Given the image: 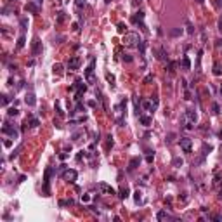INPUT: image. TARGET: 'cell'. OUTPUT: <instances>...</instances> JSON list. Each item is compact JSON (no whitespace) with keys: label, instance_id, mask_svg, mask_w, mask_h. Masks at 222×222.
Wrapping results in <instances>:
<instances>
[{"label":"cell","instance_id":"obj_5","mask_svg":"<svg viewBox=\"0 0 222 222\" xmlns=\"http://www.w3.org/2000/svg\"><path fill=\"white\" fill-rule=\"evenodd\" d=\"M51 175H52V168H47V170H45V177H43V194H45V196L51 194V189H49Z\"/></svg>","mask_w":222,"mask_h":222},{"label":"cell","instance_id":"obj_13","mask_svg":"<svg viewBox=\"0 0 222 222\" xmlns=\"http://www.w3.org/2000/svg\"><path fill=\"white\" fill-rule=\"evenodd\" d=\"M25 102H26L28 106H35V104H37V99H35V94H33V92H28V94L25 96Z\"/></svg>","mask_w":222,"mask_h":222},{"label":"cell","instance_id":"obj_9","mask_svg":"<svg viewBox=\"0 0 222 222\" xmlns=\"http://www.w3.org/2000/svg\"><path fill=\"white\" fill-rule=\"evenodd\" d=\"M80 64H82V59H80L78 56H73V57L68 61V70L75 71V70H78V68H80Z\"/></svg>","mask_w":222,"mask_h":222},{"label":"cell","instance_id":"obj_11","mask_svg":"<svg viewBox=\"0 0 222 222\" xmlns=\"http://www.w3.org/2000/svg\"><path fill=\"white\" fill-rule=\"evenodd\" d=\"M181 148L184 153H191V148H193V142L189 137H181Z\"/></svg>","mask_w":222,"mask_h":222},{"label":"cell","instance_id":"obj_51","mask_svg":"<svg viewBox=\"0 0 222 222\" xmlns=\"http://www.w3.org/2000/svg\"><path fill=\"white\" fill-rule=\"evenodd\" d=\"M219 92H220V96H222V85H220V88H219Z\"/></svg>","mask_w":222,"mask_h":222},{"label":"cell","instance_id":"obj_35","mask_svg":"<svg viewBox=\"0 0 222 222\" xmlns=\"http://www.w3.org/2000/svg\"><path fill=\"white\" fill-rule=\"evenodd\" d=\"M181 33H182V28H175V30H172V31H170V35H172V37H179Z\"/></svg>","mask_w":222,"mask_h":222},{"label":"cell","instance_id":"obj_7","mask_svg":"<svg viewBox=\"0 0 222 222\" xmlns=\"http://www.w3.org/2000/svg\"><path fill=\"white\" fill-rule=\"evenodd\" d=\"M2 132H4V134H9L12 139H17V136H19L17 128H16V127H11L9 123H4V127H2Z\"/></svg>","mask_w":222,"mask_h":222},{"label":"cell","instance_id":"obj_41","mask_svg":"<svg viewBox=\"0 0 222 222\" xmlns=\"http://www.w3.org/2000/svg\"><path fill=\"white\" fill-rule=\"evenodd\" d=\"M212 109H213V113H215V115H219V113H220V111H219L220 108H219V104H217V102H213V106H212Z\"/></svg>","mask_w":222,"mask_h":222},{"label":"cell","instance_id":"obj_46","mask_svg":"<svg viewBox=\"0 0 222 222\" xmlns=\"http://www.w3.org/2000/svg\"><path fill=\"white\" fill-rule=\"evenodd\" d=\"M88 106H90V108H96L97 102H96V101H88Z\"/></svg>","mask_w":222,"mask_h":222},{"label":"cell","instance_id":"obj_27","mask_svg":"<svg viewBox=\"0 0 222 222\" xmlns=\"http://www.w3.org/2000/svg\"><path fill=\"white\" fill-rule=\"evenodd\" d=\"M186 28H187V33H189V35L194 33V26L191 25V21H187V19H186Z\"/></svg>","mask_w":222,"mask_h":222},{"label":"cell","instance_id":"obj_4","mask_svg":"<svg viewBox=\"0 0 222 222\" xmlns=\"http://www.w3.org/2000/svg\"><path fill=\"white\" fill-rule=\"evenodd\" d=\"M61 175H62V179H64V181H68V182H75V181H76V177H78L76 170H73V168H66Z\"/></svg>","mask_w":222,"mask_h":222},{"label":"cell","instance_id":"obj_22","mask_svg":"<svg viewBox=\"0 0 222 222\" xmlns=\"http://www.w3.org/2000/svg\"><path fill=\"white\" fill-rule=\"evenodd\" d=\"M64 19H66V12H62V11H59V12H57V17H56V21H57V25H61V23H64Z\"/></svg>","mask_w":222,"mask_h":222},{"label":"cell","instance_id":"obj_3","mask_svg":"<svg viewBox=\"0 0 222 222\" xmlns=\"http://www.w3.org/2000/svg\"><path fill=\"white\" fill-rule=\"evenodd\" d=\"M94 68H96V59H90V62H88L87 70H85V80L88 83H94Z\"/></svg>","mask_w":222,"mask_h":222},{"label":"cell","instance_id":"obj_23","mask_svg":"<svg viewBox=\"0 0 222 222\" xmlns=\"http://www.w3.org/2000/svg\"><path fill=\"white\" fill-rule=\"evenodd\" d=\"M128 193H130V189H128L127 186H123V187L120 189V198H122V199H125V198L128 196Z\"/></svg>","mask_w":222,"mask_h":222},{"label":"cell","instance_id":"obj_26","mask_svg":"<svg viewBox=\"0 0 222 222\" xmlns=\"http://www.w3.org/2000/svg\"><path fill=\"white\" fill-rule=\"evenodd\" d=\"M92 199V194L90 193H87V194H82V203H88Z\"/></svg>","mask_w":222,"mask_h":222},{"label":"cell","instance_id":"obj_10","mask_svg":"<svg viewBox=\"0 0 222 222\" xmlns=\"http://www.w3.org/2000/svg\"><path fill=\"white\" fill-rule=\"evenodd\" d=\"M132 21H134L136 25H141V28L146 31V26H144V12H141V11H139V12H136L134 16H132Z\"/></svg>","mask_w":222,"mask_h":222},{"label":"cell","instance_id":"obj_40","mask_svg":"<svg viewBox=\"0 0 222 222\" xmlns=\"http://www.w3.org/2000/svg\"><path fill=\"white\" fill-rule=\"evenodd\" d=\"M2 97H4V99H2V104H4V106H7V104H9V101H11V97H9L7 94H4Z\"/></svg>","mask_w":222,"mask_h":222},{"label":"cell","instance_id":"obj_28","mask_svg":"<svg viewBox=\"0 0 222 222\" xmlns=\"http://www.w3.org/2000/svg\"><path fill=\"white\" fill-rule=\"evenodd\" d=\"M175 66H177V64H175L173 61H170V62H168V73H170V75H173V73H175Z\"/></svg>","mask_w":222,"mask_h":222},{"label":"cell","instance_id":"obj_32","mask_svg":"<svg viewBox=\"0 0 222 222\" xmlns=\"http://www.w3.org/2000/svg\"><path fill=\"white\" fill-rule=\"evenodd\" d=\"M182 163H184V162H182V158H173V162H172V165H173V167H182Z\"/></svg>","mask_w":222,"mask_h":222},{"label":"cell","instance_id":"obj_29","mask_svg":"<svg viewBox=\"0 0 222 222\" xmlns=\"http://www.w3.org/2000/svg\"><path fill=\"white\" fill-rule=\"evenodd\" d=\"M85 156H87V151H83V149H82V151H80V153L76 154V162H82V160H83Z\"/></svg>","mask_w":222,"mask_h":222},{"label":"cell","instance_id":"obj_8","mask_svg":"<svg viewBox=\"0 0 222 222\" xmlns=\"http://www.w3.org/2000/svg\"><path fill=\"white\" fill-rule=\"evenodd\" d=\"M212 186H213V189L217 191L219 198H222V179H220V175H219V173H215V177H213V182H212Z\"/></svg>","mask_w":222,"mask_h":222},{"label":"cell","instance_id":"obj_49","mask_svg":"<svg viewBox=\"0 0 222 222\" xmlns=\"http://www.w3.org/2000/svg\"><path fill=\"white\" fill-rule=\"evenodd\" d=\"M219 28H220V31H222V17H220V21H219Z\"/></svg>","mask_w":222,"mask_h":222},{"label":"cell","instance_id":"obj_19","mask_svg":"<svg viewBox=\"0 0 222 222\" xmlns=\"http://www.w3.org/2000/svg\"><path fill=\"white\" fill-rule=\"evenodd\" d=\"M134 199H136V203H137V205H142V203H144V196H142V191H139V189H137V191H136V196H134Z\"/></svg>","mask_w":222,"mask_h":222},{"label":"cell","instance_id":"obj_53","mask_svg":"<svg viewBox=\"0 0 222 222\" xmlns=\"http://www.w3.org/2000/svg\"><path fill=\"white\" fill-rule=\"evenodd\" d=\"M56 2H62V0H56Z\"/></svg>","mask_w":222,"mask_h":222},{"label":"cell","instance_id":"obj_1","mask_svg":"<svg viewBox=\"0 0 222 222\" xmlns=\"http://www.w3.org/2000/svg\"><path fill=\"white\" fill-rule=\"evenodd\" d=\"M123 43H125L127 47H139V43H141L139 33H134V31L125 33V35H123Z\"/></svg>","mask_w":222,"mask_h":222},{"label":"cell","instance_id":"obj_33","mask_svg":"<svg viewBox=\"0 0 222 222\" xmlns=\"http://www.w3.org/2000/svg\"><path fill=\"white\" fill-rule=\"evenodd\" d=\"M73 203H75V201H73L71 198H70V199H61V201H59L61 207H64V205H73Z\"/></svg>","mask_w":222,"mask_h":222},{"label":"cell","instance_id":"obj_43","mask_svg":"<svg viewBox=\"0 0 222 222\" xmlns=\"http://www.w3.org/2000/svg\"><path fill=\"white\" fill-rule=\"evenodd\" d=\"M4 146H5V148H11V146H12V141H11V139H5V141H4Z\"/></svg>","mask_w":222,"mask_h":222},{"label":"cell","instance_id":"obj_50","mask_svg":"<svg viewBox=\"0 0 222 222\" xmlns=\"http://www.w3.org/2000/svg\"><path fill=\"white\" fill-rule=\"evenodd\" d=\"M219 137H220V139H222V130H220V132H219Z\"/></svg>","mask_w":222,"mask_h":222},{"label":"cell","instance_id":"obj_38","mask_svg":"<svg viewBox=\"0 0 222 222\" xmlns=\"http://www.w3.org/2000/svg\"><path fill=\"white\" fill-rule=\"evenodd\" d=\"M173 139H175V134H173V132H170V134L167 136V142L170 144V142H173Z\"/></svg>","mask_w":222,"mask_h":222},{"label":"cell","instance_id":"obj_25","mask_svg":"<svg viewBox=\"0 0 222 222\" xmlns=\"http://www.w3.org/2000/svg\"><path fill=\"white\" fill-rule=\"evenodd\" d=\"M25 42H26L25 35H21V37H19V40H17V45H16V47H17V49H23V47H25Z\"/></svg>","mask_w":222,"mask_h":222},{"label":"cell","instance_id":"obj_6","mask_svg":"<svg viewBox=\"0 0 222 222\" xmlns=\"http://www.w3.org/2000/svg\"><path fill=\"white\" fill-rule=\"evenodd\" d=\"M182 116H184V118H186V122H187V123H191V125H194V123L198 122V113H196L194 109H187Z\"/></svg>","mask_w":222,"mask_h":222},{"label":"cell","instance_id":"obj_17","mask_svg":"<svg viewBox=\"0 0 222 222\" xmlns=\"http://www.w3.org/2000/svg\"><path fill=\"white\" fill-rule=\"evenodd\" d=\"M28 120V125L31 127V128H37L38 125H40V120L37 118V116H30V118H26Z\"/></svg>","mask_w":222,"mask_h":222},{"label":"cell","instance_id":"obj_21","mask_svg":"<svg viewBox=\"0 0 222 222\" xmlns=\"http://www.w3.org/2000/svg\"><path fill=\"white\" fill-rule=\"evenodd\" d=\"M182 70H184V71H189V70H191V62H189L187 57H182Z\"/></svg>","mask_w":222,"mask_h":222},{"label":"cell","instance_id":"obj_14","mask_svg":"<svg viewBox=\"0 0 222 222\" xmlns=\"http://www.w3.org/2000/svg\"><path fill=\"white\" fill-rule=\"evenodd\" d=\"M99 189H101L104 194H115V189L111 187V186H108V184H104V182L99 184Z\"/></svg>","mask_w":222,"mask_h":222},{"label":"cell","instance_id":"obj_42","mask_svg":"<svg viewBox=\"0 0 222 222\" xmlns=\"http://www.w3.org/2000/svg\"><path fill=\"white\" fill-rule=\"evenodd\" d=\"M21 26H23V30H26V26H28V19H26V17L21 19Z\"/></svg>","mask_w":222,"mask_h":222},{"label":"cell","instance_id":"obj_36","mask_svg":"<svg viewBox=\"0 0 222 222\" xmlns=\"http://www.w3.org/2000/svg\"><path fill=\"white\" fill-rule=\"evenodd\" d=\"M75 5H76V9L80 11V9L85 5V0H75Z\"/></svg>","mask_w":222,"mask_h":222},{"label":"cell","instance_id":"obj_44","mask_svg":"<svg viewBox=\"0 0 222 222\" xmlns=\"http://www.w3.org/2000/svg\"><path fill=\"white\" fill-rule=\"evenodd\" d=\"M123 61H125V62H132V57H130L128 54H125V56H123Z\"/></svg>","mask_w":222,"mask_h":222},{"label":"cell","instance_id":"obj_15","mask_svg":"<svg viewBox=\"0 0 222 222\" xmlns=\"http://www.w3.org/2000/svg\"><path fill=\"white\" fill-rule=\"evenodd\" d=\"M139 165H141V158H132V160H130V163H128V172L136 170Z\"/></svg>","mask_w":222,"mask_h":222},{"label":"cell","instance_id":"obj_30","mask_svg":"<svg viewBox=\"0 0 222 222\" xmlns=\"http://www.w3.org/2000/svg\"><path fill=\"white\" fill-rule=\"evenodd\" d=\"M54 73L56 75H62V66L61 64H54Z\"/></svg>","mask_w":222,"mask_h":222},{"label":"cell","instance_id":"obj_54","mask_svg":"<svg viewBox=\"0 0 222 222\" xmlns=\"http://www.w3.org/2000/svg\"><path fill=\"white\" fill-rule=\"evenodd\" d=\"M106 2H109V0H106Z\"/></svg>","mask_w":222,"mask_h":222},{"label":"cell","instance_id":"obj_45","mask_svg":"<svg viewBox=\"0 0 222 222\" xmlns=\"http://www.w3.org/2000/svg\"><path fill=\"white\" fill-rule=\"evenodd\" d=\"M106 78H108V80H109V82H111V83H113V82H115V76H113V75H109V73H108V75H106Z\"/></svg>","mask_w":222,"mask_h":222},{"label":"cell","instance_id":"obj_37","mask_svg":"<svg viewBox=\"0 0 222 222\" xmlns=\"http://www.w3.org/2000/svg\"><path fill=\"white\" fill-rule=\"evenodd\" d=\"M213 75H217V76H219V75H222V70H220V66H219V64H215V66H213Z\"/></svg>","mask_w":222,"mask_h":222},{"label":"cell","instance_id":"obj_2","mask_svg":"<svg viewBox=\"0 0 222 222\" xmlns=\"http://www.w3.org/2000/svg\"><path fill=\"white\" fill-rule=\"evenodd\" d=\"M71 90H75V101L80 102V101H82V96H83L85 90H87V85H85L82 80H76V82L73 83V87H71Z\"/></svg>","mask_w":222,"mask_h":222},{"label":"cell","instance_id":"obj_34","mask_svg":"<svg viewBox=\"0 0 222 222\" xmlns=\"http://www.w3.org/2000/svg\"><path fill=\"white\" fill-rule=\"evenodd\" d=\"M7 115H9V116H17V115H19V111H17L16 108H11V109L7 111Z\"/></svg>","mask_w":222,"mask_h":222},{"label":"cell","instance_id":"obj_24","mask_svg":"<svg viewBox=\"0 0 222 222\" xmlns=\"http://www.w3.org/2000/svg\"><path fill=\"white\" fill-rule=\"evenodd\" d=\"M212 149H213V148H212L210 144H203V153H201V158H205V156H207V154H208Z\"/></svg>","mask_w":222,"mask_h":222},{"label":"cell","instance_id":"obj_52","mask_svg":"<svg viewBox=\"0 0 222 222\" xmlns=\"http://www.w3.org/2000/svg\"><path fill=\"white\" fill-rule=\"evenodd\" d=\"M196 2H199V4H201V2H203V0H196Z\"/></svg>","mask_w":222,"mask_h":222},{"label":"cell","instance_id":"obj_31","mask_svg":"<svg viewBox=\"0 0 222 222\" xmlns=\"http://www.w3.org/2000/svg\"><path fill=\"white\" fill-rule=\"evenodd\" d=\"M153 158H154V151H148V154H146V162H148V163H151V162H153Z\"/></svg>","mask_w":222,"mask_h":222},{"label":"cell","instance_id":"obj_18","mask_svg":"<svg viewBox=\"0 0 222 222\" xmlns=\"http://www.w3.org/2000/svg\"><path fill=\"white\" fill-rule=\"evenodd\" d=\"M26 11H30V12H38L40 11V5H37V4H33V2H28L26 4Z\"/></svg>","mask_w":222,"mask_h":222},{"label":"cell","instance_id":"obj_20","mask_svg":"<svg viewBox=\"0 0 222 222\" xmlns=\"http://www.w3.org/2000/svg\"><path fill=\"white\" fill-rule=\"evenodd\" d=\"M139 120H141V123H142V125H146V127H149V125H151V118H149V116H146V115H139Z\"/></svg>","mask_w":222,"mask_h":222},{"label":"cell","instance_id":"obj_12","mask_svg":"<svg viewBox=\"0 0 222 222\" xmlns=\"http://www.w3.org/2000/svg\"><path fill=\"white\" fill-rule=\"evenodd\" d=\"M31 52H33V56H38V54L42 52V42H40L38 38H35V40H33V45H31Z\"/></svg>","mask_w":222,"mask_h":222},{"label":"cell","instance_id":"obj_48","mask_svg":"<svg viewBox=\"0 0 222 222\" xmlns=\"http://www.w3.org/2000/svg\"><path fill=\"white\" fill-rule=\"evenodd\" d=\"M151 78H153V76H151V75H148V76L144 78V83H148V82H151Z\"/></svg>","mask_w":222,"mask_h":222},{"label":"cell","instance_id":"obj_47","mask_svg":"<svg viewBox=\"0 0 222 222\" xmlns=\"http://www.w3.org/2000/svg\"><path fill=\"white\" fill-rule=\"evenodd\" d=\"M59 158H61V160H66V158H68V154H66V153H61Z\"/></svg>","mask_w":222,"mask_h":222},{"label":"cell","instance_id":"obj_16","mask_svg":"<svg viewBox=\"0 0 222 222\" xmlns=\"http://www.w3.org/2000/svg\"><path fill=\"white\" fill-rule=\"evenodd\" d=\"M156 219H158V220H172L173 217H172L170 213H167L165 210H162V212H158V215H156Z\"/></svg>","mask_w":222,"mask_h":222},{"label":"cell","instance_id":"obj_39","mask_svg":"<svg viewBox=\"0 0 222 222\" xmlns=\"http://www.w3.org/2000/svg\"><path fill=\"white\" fill-rule=\"evenodd\" d=\"M118 31H120V33H127V26H125L123 23H120V25H118Z\"/></svg>","mask_w":222,"mask_h":222}]
</instances>
